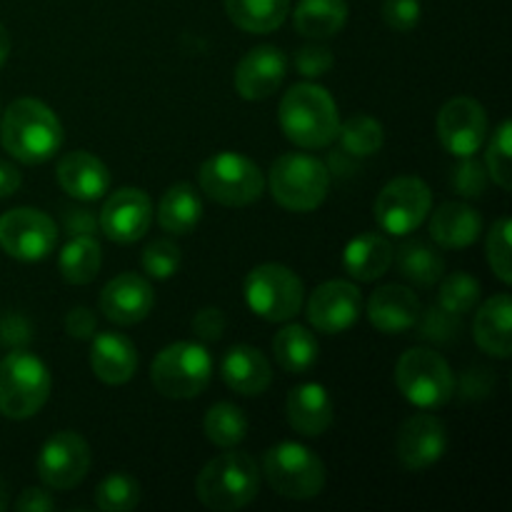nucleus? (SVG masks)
I'll return each instance as SVG.
<instances>
[{
    "label": "nucleus",
    "instance_id": "obj_1",
    "mask_svg": "<svg viewBox=\"0 0 512 512\" xmlns=\"http://www.w3.org/2000/svg\"><path fill=\"white\" fill-rule=\"evenodd\" d=\"M0 143L18 163H48L63 145V125L43 100L18 98L0 115Z\"/></svg>",
    "mask_w": 512,
    "mask_h": 512
},
{
    "label": "nucleus",
    "instance_id": "obj_2",
    "mask_svg": "<svg viewBox=\"0 0 512 512\" xmlns=\"http://www.w3.org/2000/svg\"><path fill=\"white\" fill-rule=\"evenodd\" d=\"M278 120L285 138L298 148L320 150L338 140V103L318 83L293 85L280 100Z\"/></svg>",
    "mask_w": 512,
    "mask_h": 512
},
{
    "label": "nucleus",
    "instance_id": "obj_3",
    "mask_svg": "<svg viewBox=\"0 0 512 512\" xmlns=\"http://www.w3.org/2000/svg\"><path fill=\"white\" fill-rule=\"evenodd\" d=\"M260 470L253 455L230 448V453L218 455L198 473L195 495L208 510L233 512L243 510L258 498Z\"/></svg>",
    "mask_w": 512,
    "mask_h": 512
},
{
    "label": "nucleus",
    "instance_id": "obj_4",
    "mask_svg": "<svg viewBox=\"0 0 512 512\" xmlns=\"http://www.w3.org/2000/svg\"><path fill=\"white\" fill-rule=\"evenodd\" d=\"M50 380L48 368L35 353L15 348L0 360V413L10 420H28L48 403Z\"/></svg>",
    "mask_w": 512,
    "mask_h": 512
},
{
    "label": "nucleus",
    "instance_id": "obj_5",
    "mask_svg": "<svg viewBox=\"0 0 512 512\" xmlns=\"http://www.w3.org/2000/svg\"><path fill=\"white\" fill-rule=\"evenodd\" d=\"M270 195L290 213H310L328 198L330 170L308 153H283L268 173Z\"/></svg>",
    "mask_w": 512,
    "mask_h": 512
},
{
    "label": "nucleus",
    "instance_id": "obj_6",
    "mask_svg": "<svg viewBox=\"0 0 512 512\" xmlns=\"http://www.w3.org/2000/svg\"><path fill=\"white\" fill-rule=\"evenodd\" d=\"M213 378V358L208 348L190 340L170 343L150 365V383L163 398L190 400L205 393Z\"/></svg>",
    "mask_w": 512,
    "mask_h": 512
},
{
    "label": "nucleus",
    "instance_id": "obj_7",
    "mask_svg": "<svg viewBox=\"0 0 512 512\" xmlns=\"http://www.w3.org/2000/svg\"><path fill=\"white\" fill-rule=\"evenodd\" d=\"M198 185L213 203L225 208H245L258 203L265 193V175L248 155L220 150L200 165Z\"/></svg>",
    "mask_w": 512,
    "mask_h": 512
},
{
    "label": "nucleus",
    "instance_id": "obj_8",
    "mask_svg": "<svg viewBox=\"0 0 512 512\" xmlns=\"http://www.w3.org/2000/svg\"><path fill=\"white\" fill-rule=\"evenodd\" d=\"M395 383L415 408L435 410L455 395V375L448 360L433 348H410L395 365Z\"/></svg>",
    "mask_w": 512,
    "mask_h": 512
},
{
    "label": "nucleus",
    "instance_id": "obj_9",
    "mask_svg": "<svg viewBox=\"0 0 512 512\" xmlns=\"http://www.w3.org/2000/svg\"><path fill=\"white\" fill-rule=\"evenodd\" d=\"M263 475L270 488L288 500H313L323 493L325 465L305 445L285 440L273 445L263 458Z\"/></svg>",
    "mask_w": 512,
    "mask_h": 512
},
{
    "label": "nucleus",
    "instance_id": "obj_10",
    "mask_svg": "<svg viewBox=\"0 0 512 512\" xmlns=\"http://www.w3.org/2000/svg\"><path fill=\"white\" fill-rule=\"evenodd\" d=\"M243 295L248 308L268 323H288L305 303L303 280L280 263H263L250 270Z\"/></svg>",
    "mask_w": 512,
    "mask_h": 512
},
{
    "label": "nucleus",
    "instance_id": "obj_11",
    "mask_svg": "<svg viewBox=\"0 0 512 512\" xmlns=\"http://www.w3.org/2000/svg\"><path fill=\"white\" fill-rule=\"evenodd\" d=\"M433 210V193L428 183L415 175H400L383 185L373 205L380 228L395 238L415 233Z\"/></svg>",
    "mask_w": 512,
    "mask_h": 512
},
{
    "label": "nucleus",
    "instance_id": "obj_12",
    "mask_svg": "<svg viewBox=\"0 0 512 512\" xmlns=\"http://www.w3.org/2000/svg\"><path fill=\"white\" fill-rule=\"evenodd\" d=\"M58 245V225L38 208H13L0 215V248L20 263H40Z\"/></svg>",
    "mask_w": 512,
    "mask_h": 512
},
{
    "label": "nucleus",
    "instance_id": "obj_13",
    "mask_svg": "<svg viewBox=\"0 0 512 512\" xmlns=\"http://www.w3.org/2000/svg\"><path fill=\"white\" fill-rule=\"evenodd\" d=\"M90 465H93V453L83 435L73 430H60L43 443L35 470L45 488L73 490L88 478Z\"/></svg>",
    "mask_w": 512,
    "mask_h": 512
},
{
    "label": "nucleus",
    "instance_id": "obj_14",
    "mask_svg": "<svg viewBox=\"0 0 512 512\" xmlns=\"http://www.w3.org/2000/svg\"><path fill=\"white\" fill-rule=\"evenodd\" d=\"M435 125L443 148L455 158H473L488 138V113L478 100L468 95L450 98L438 110Z\"/></svg>",
    "mask_w": 512,
    "mask_h": 512
},
{
    "label": "nucleus",
    "instance_id": "obj_15",
    "mask_svg": "<svg viewBox=\"0 0 512 512\" xmlns=\"http://www.w3.org/2000/svg\"><path fill=\"white\" fill-rule=\"evenodd\" d=\"M363 313V293L350 280H328L310 293L305 318L318 333L340 335L353 328Z\"/></svg>",
    "mask_w": 512,
    "mask_h": 512
},
{
    "label": "nucleus",
    "instance_id": "obj_16",
    "mask_svg": "<svg viewBox=\"0 0 512 512\" xmlns=\"http://www.w3.org/2000/svg\"><path fill=\"white\" fill-rule=\"evenodd\" d=\"M153 223V203L140 188H118L105 198L98 213V228L113 243L130 245L145 238Z\"/></svg>",
    "mask_w": 512,
    "mask_h": 512
},
{
    "label": "nucleus",
    "instance_id": "obj_17",
    "mask_svg": "<svg viewBox=\"0 0 512 512\" xmlns=\"http://www.w3.org/2000/svg\"><path fill=\"white\" fill-rule=\"evenodd\" d=\"M395 450L405 470L420 473V470L433 468L448 450V428L433 413L410 415L400 425Z\"/></svg>",
    "mask_w": 512,
    "mask_h": 512
},
{
    "label": "nucleus",
    "instance_id": "obj_18",
    "mask_svg": "<svg viewBox=\"0 0 512 512\" xmlns=\"http://www.w3.org/2000/svg\"><path fill=\"white\" fill-rule=\"evenodd\" d=\"M100 313L115 325H138L153 313L155 293L153 285L138 273H120L108 280L100 293Z\"/></svg>",
    "mask_w": 512,
    "mask_h": 512
},
{
    "label": "nucleus",
    "instance_id": "obj_19",
    "mask_svg": "<svg viewBox=\"0 0 512 512\" xmlns=\"http://www.w3.org/2000/svg\"><path fill=\"white\" fill-rule=\"evenodd\" d=\"M288 75V58L275 45H258L248 50L235 68V90L243 100L258 103L278 93Z\"/></svg>",
    "mask_w": 512,
    "mask_h": 512
},
{
    "label": "nucleus",
    "instance_id": "obj_20",
    "mask_svg": "<svg viewBox=\"0 0 512 512\" xmlns=\"http://www.w3.org/2000/svg\"><path fill=\"white\" fill-rule=\"evenodd\" d=\"M58 183L70 198L80 200V203H93L100 200L110 190V170L98 155L88 153V150H73L60 158L58 168Z\"/></svg>",
    "mask_w": 512,
    "mask_h": 512
},
{
    "label": "nucleus",
    "instance_id": "obj_21",
    "mask_svg": "<svg viewBox=\"0 0 512 512\" xmlns=\"http://www.w3.org/2000/svg\"><path fill=\"white\" fill-rule=\"evenodd\" d=\"M423 305L405 285H383L368 300V320L385 335H403L415 328Z\"/></svg>",
    "mask_w": 512,
    "mask_h": 512
},
{
    "label": "nucleus",
    "instance_id": "obj_22",
    "mask_svg": "<svg viewBox=\"0 0 512 512\" xmlns=\"http://www.w3.org/2000/svg\"><path fill=\"white\" fill-rule=\"evenodd\" d=\"M285 418L295 433L305 438H320L335 420V405L325 385L303 383L293 388L285 400Z\"/></svg>",
    "mask_w": 512,
    "mask_h": 512
},
{
    "label": "nucleus",
    "instance_id": "obj_23",
    "mask_svg": "<svg viewBox=\"0 0 512 512\" xmlns=\"http://www.w3.org/2000/svg\"><path fill=\"white\" fill-rule=\"evenodd\" d=\"M90 345V368L105 385H125L138 370V348L123 333H95Z\"/></svg>",
    "mask_w": 512,
    "mask_h": 512
},
{
    "label": "nucleus",
    "instance_id": "obj_24",
    "mask_svg": "<svg viewBox=\"0 0 512 512\" xmlns=\"http://www.w3.org/2000/svg\"><path fill=\"white\" fill-rule=\"evenodd\" d=\"M220 375L233 393L245 395V398H258L273 383L270 360L253 345H233L225 353Z\"/></svg>",
    "mask_w": 512,
    "mask_h": 512
},
{
    "label": "nucleus",
    "instance_id": "obj_25",
    "mask_svg": "<svg viewBox=\"0 0 512 512\" xmlns=\"http://www.w3.org/2000/svg\"><path fill=\"white\" fill-rule=\"evenodd\" d=\"M512 300L508 293H498L485 300L473 320V335L480 350L498 360H508L512 353Z\"/></svg>",
    "mask_w": 512,
    "mask_h": 512
},
{
    "label": "nucleus",
    "instance_id": "obj_26",
    "mask_svg": "<svg viewBox=\"0 0 512 512\" xmlns=\"http://www.w3.org/2000/svg\"><path fill=\"white\" fill-rule=\"evenodd\" d=\"M483 233V218L478 210L468 203H445L440 205L430 220V235L435 243L445 250L470 248Z\"/></svg>",
    "mask_w": 512,
    "mask_h": 512
},
{
    "label": "nucleus",
    "instance_id": "obj_27",
    "mask_svg": "<svg viewBox=\"0 0 512 512\" xmlns=\"http://www.w3.org/2000/svg\"><path fill=\"white\" fill-rule=\"evenodd\" d=\"M395 250L390 240L380 233H360L345 245L343 268L358 283H373L383 278L393 265Z\"/></svg>",
    "mask_w": 512,
    "mask_h": 512
},
{
    "label": "nucleus",
    "instance_id": "obj_28",
    "mask_svg": "<svg viewBox=\"0 0 512 512\" xmlns=\"http://www.w3.org/2000/svg\"><path fill=\"white\" fill-rule=\"evenodd\" d=\"M203 218V200L190 183H175L158 203V223L170 235H188Z\"/></svg>",
    "mask_w": 512,
    "mask_h": 512
},
{
    "label": "nucleus",
    "instance_id": "obj_29",
    "mask_svg": "<svg viewBox=\"0 0 512 512\" xmlns=\"http://www.w3.org/2000/svg\"><path fill=\"white\" fill-rule=\"evenodd\" d=\"M293 23L303 38H335L348 23V3L345 0H300L295 5Z\"/></svg>",
    "mask_w": 512,
    "mask_h": 512
},
{
    "label": "nucleus",
    "instance_id": "obj_30",
    "mask_svg": "<svg viewBox=\"0 0 512 512\" xmlns=\"http://www.w3.org/2000/svg\"><path fill=\"white\" fill-rule=\"evenodd\" d=\"M318 338L305 325H285L273 338V355L290 375H305L318 363Z\"/></svg>",
    "mask_w": 512,
    "mask_h": 512
},
{
    "label": "nucleus",
    "instance_id": "obj_31",
    "mask_svg": "<svg viewBox=\"0 0 512 512\" xmlns=\"http://www.w3.org/2000/svg\"><path fill=\"white\" fill-rule=\"evenodd\" d=\"M103 265V248L95 235H70L58 255V270L65 283L88 285L98 278Z\"/></svg>",
    "mask_w": 512,
    "mask_h": 512
},
{
    "label": "nucleus",
    "instance_id": "obj_32",
    "mask_svg": "<svg viewBox=\"0 0 512 512\" xmlns=\"http://www.w3.org/2000/svg\"><path fill=\"white\" fill-rule=\"evenodd\" d=\"M225 10L240 30L265 35L288 20L290 0H225Z\"/></svg>",
    "mask_w": 512,
    "mask_h": 512
},
{
    "label": "nucleus",
    "instance_id": "obj_33",
    "mask_svg": "<svg viewBox=\"0 0 512 512\" xmlns=\"http://www.w3.org/2000/svg\"><path fill=\"white\" fill-rule=\"evenodd\" d=\"M248 428V418L233 403H215L203 420L205 438L223 450L238 448L248 438Z\"/></svg>",
    "mask_w": 512,
    "mask_h": 512
},
{
    "label": "nucleus",
    "instance_id": "obj_34",
    "mask_svg": "<svg viewBox=\"0 0 512 512\" xmlns=\"http://www.w3.org/2000/svg\"><path fill=\"white\" fill-rule=\"evenodd\" d=\"M398 268L405 280L420 285V288H430L443 278L445 260L438 250L415 240V243H405L398 250Z\"/></svg>",
    "mask_w": 512,
    "mask_h": 512
},
{
    "label": "nucleus",
    "instance_id": "obj_35",
    "mask_svg": "<svg viewBox=\"0 0 512 512\" xmlns=\"http://www.w3.org/2000/svg\"><path fill=\"white\" fill-rule=\"evenodd\" d=\"M338 140L345 153H350L353 158H370L383 148L385 130L373 115L355 113L348 120H340Z\"/></svg>",
    "mask_w": 512,
    "mask_h": 512
},
{
    "label": "nucleus",
    "instance_id": "obj_36",
    "mask_svg": "<svg viewBox=\"0 0 512 512\" xmlns=\"http://www.w3.org/2000/svg\"><path fill=\"white\" fill-rule=\"evenodd\" d=\"M95 505L103 512H130L140 505V483L128 473H113L95 488Z\"/></svg>",
    "mask_w": 512,
    "mask_h": 512
},
{
    "label": "nucleus",
    "instance_id": "obj_37",
    "mask_svg": "<svg viewBox=\"0 0 512 512\" xmlns=\"http://www.w3.org/2000/svg\"><path fill=\"white\" fill-rule=\"evenodd\" d=\"M438 283H440L438 305L443 310H448V313L463 318L465 313H470V310L478 305L480 283L473 278V275L458 270V273H450L445 275V278H440Z\"/></svg>",
    "mask_w": 512,
    "mask_h": 512
},
{
    "label": "nucleus",
    "instance_id": "obj_38",
    "mask_svg": "<svg viewBox=\"0 0 512 512\" xmlns=\"http://www.w3.org/2000/svg\"><path fill=\"white\" fill-rule=\"evenodd\" d=\"M510 138H512V125L510 120H503L498 130L490 138L488 150H485V170L488 178L503 190L512 188V173H510Z\"/></svg>",
    "mask_w": 512,
    "mask_h": 512
},
{
    "label": "nucleus",
    "instance_id": "obj_39",
    "mask_svg": "<svg viewBox=\"0 0 512 512\" xmlns=\"http://www.w3.org/2000/svg\"><path fill=\"white\" fill-rule=\"evenodd\" d=\"M510 233L512 225L508 215L498 218L488 233V243H485V253H488V263L493 273L498 275L500 283H512V255H510Z\"/></svg>",
    "mask_w": 512,
    "mask_h": 512
},
{
    "label": "nucleus",
    "instance_id": "obj_40",
    "mask_svg": "<svg viewBox=\"0 0 512 512\" xmlns=\"http://www.w3.org/2000/svg\"><path fill=\"white\" fill-rule=\"evenodd\" d=\"M183 263V253L178 245L168 238L153 240L148 248L143 250V270L153 280H168L173 278Z\"/></svg>",
    "mask_w": 512,
    "mask_h": 512
},
{
    "label": "nucleus",
    "instance_id": "obj_41",
    "mask_svg": "<svg viewBox=\"0 0 512 512\" xmlns=\"http://www.w3.org/2000/svg\"><path fill=\"white\" fill-rule=\"evenodd\" d=\"M415 325H418L420 338L423 340H430V343H450V340L458 335L460 318L458 315L448 313V310H443L440 305H435V308L420 313L418 323Z\"/></svg>",
    "mask_w": 512,
    "mask_h": 512
},
{
    "label": "nucleus",
    "instance_id": "obj_42",
    "mask_svg": "<svg viewBox=\"0 0 512 512\" xmlns=\"http://www.w3.org/2000/svg\"><path fill=\"white\" fill-rule=\"evenodd\" d=\"M488 185V170L473 158H460L458 168L453 170V188L458 190L463 198H480Z\"/></svg>",
    "mask_w": 512,
    "mask_h": 512
},
{
    "label": "nucleus",
    "instance_id": "obj_43",
    "mask_svg": "<svg viewBox=\"0 0 512 512\" xmlns=\"http://www.w3.org/2000/svg\"><path fill=\"white\" fill-rule=\"evenodd\" d=\"M423 5L420 0H385L383 3V20L398 33H410L418 28Z\"/></svg>",
    "mask_w": 512,
    "mask_h": 512
},
{
    "label": "nucleus",
    "instance_id": "obj_44",
    "mask_svg": "<svg viewBox=\"0 0 512 512\" xmlns=\"http://www.w3.org/2000/svg\"><path fill=\"white\" fill-rule=\"evenodd\" d=\"M335 65V55L333 50H328L325 45H305V48L298 50L295 55V68L303 78H323L330 68Z\"/></svg>",
    "mask_w": 512,
    "mask_h": 512
},
{
    "label": "nucleus",
    "instance_id": "obj_45",
    "mask_svg": "<svg viewBox=\"0 0 512 512\" xmlns=\"http://www.w3.org/2000/svg\"><path fill=\"white\" fill-rule=\"evenodd\" d=\"M193 333L195 338L205 340V343H215L223 338L225 333V315L220 308H203L195 313L193 318Z\"/></svg>",
    "mask_w": 512,
    "mask_h": 512
},
{
    "label": "nucleus",
    "instance_id": "obj_46",
    "mask_svg": "<svg viewBox=\"0 0 512 512\" xmlns=\"http://www.w3.org/2000/svg\"><path fill=\"white\" fill-rule=\"evenodd\" d=\"M65 330H68L70 338L90 340L95 335V330H98V320H95L93 310L78 305V308L70 310L68 318H65Z\"/></svg>",
    "mask_w": 512,
    "mask_h": 512
},
{
    "label": "nucleus",
    "instance_id": "obj_47",
    "mask_svg": "<svg viewBox=\"0 0 512 512\" xmlns=\"http://www.w3.org/2000/svg\"><path fill=\"white\" fill-rule=\"evenodd\" d=\"M58 508L53 495L43 488H25L20 498L15 500V510L20 512H48Z\"/></svg>",
    "mask_w": 512,
    "mask_h": 512
},
{
    "label": "nucleus",
    "instance_id": "obj_48",
    "mask_svg": "<svg viewBox=\"0 0 512 512\" xmlns=\"http://www.w3.org/2000/svg\"><path fill=\"white\" fill-rule=\"evenodd\" d=\"M65 230L70 235H95L98 233V218L85 208L68 210L65 213Z\"/></svg>",
    "mask_w": 512,
    "mask_h": 512
},
{
    "label": "nucleus",
    "instance_id": "obj_49",
    "mask_svg": "<svg viewBox=\"0 0 512 512\" xmlns=\"http://www.w3.org/2000/svg\"><path fill=\"white\" fill-rule=\"evenodd\" d=\"M20 183H23L20 170L15 165L0 160V198H10V195L18 193Z\"/></svg>",
    "mask_w": 512,
    "mask_h": 512
},
{
    "label": "nucleus",
    "instance_id": "obj_50",
    "mask_svg": "<svg viewBox=\"0 0 512 512\" xmlns=\"http://www.w3.org/2000/svg\"><path fill=\"white\" fill-rule=\"evenodd\" d=\"M10 48H13V43H10V35L8 30H5V25L0 23V68L5 65V60H8L10 55Z\"/></svg>",
    "mask_w": 512,
    "mask_h": 512
},
{
    "label": "nucleus",
    "instance_id": "obj_51",
    "mask_svg": "<svg viewBox=\"0 0 512 512\" xmlns=\"http://www.w3.org/2000/svg\"><path fill=\"white\" fill-rule=\"evenodd\" d=\"M8 508V488H5V483L0 480V512Z\"/></svg>",
    "mask_w": 512,
    "mask_h": 512
},
{
    "label": "nucleus",
    "instance_id": "obj_52",
    "mask_svg": "<svg viewBox=\"0 0 512 512\" xmlns=\"http://www.w3.org/2000/svg\"><path fill=\"white\" fill-rule=\"evenodd\" d=\"M0 115H3V100H0Z\"/></svg>",
    "mask_w": 512,
    "mask_h": 512
}]
</instances>
